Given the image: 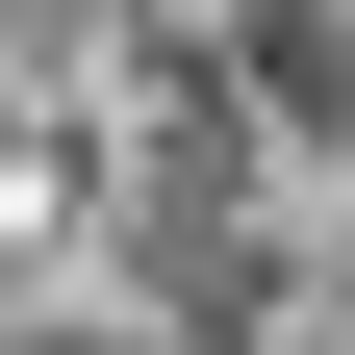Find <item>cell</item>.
<instances>
[{
	"label": "cell",
	"mask_w": 355,
	"mask_h": 355,
	"mask_svg": "<svg viewBox=\"0 0 355 355\" xmlns=\"http://www.w3.org/2000/svg\"><path fill=\"white\" fill-rule=\"evenodd\" d=\"M26 229H51V178H26V127H0V254H26Z\"/></svg>",
	"instance_id": "1"
}]
</instances>
